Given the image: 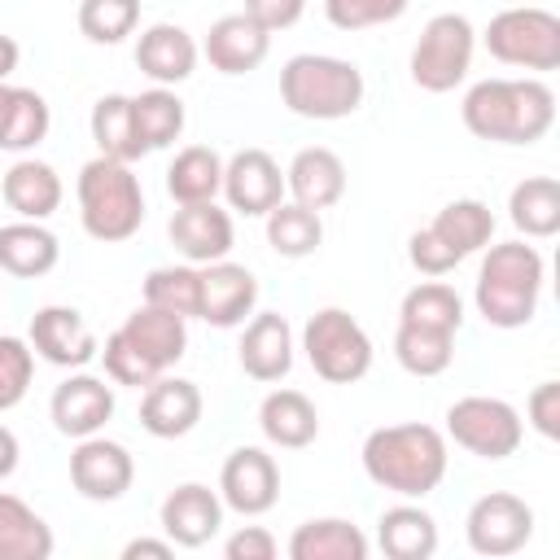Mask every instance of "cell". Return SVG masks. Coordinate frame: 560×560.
I'll return each mask as SVG.
<instances>
[{
	"label": "cell",
	"instance_id": "6da1fadb",
	"mask_svg": "<svg viewBox=\"0 0 560 560\" xmlns=\"http://www.w3.org/2000/svg\"><path fill=\"white\" fill-rule=\"evenodd\" d=\"M464 127L494 144H534L556 122V92L542 79H481L468 88Z\"/></svg>",
	"mask_w": 560,
	"mask_h": 560
},
{
	"label": "cell",
	"instance_id": "7a4b0ae2",
	"mask_svg": "<svg viewBox=\"0 0 560 560\" xmlns=\"http://www.w3.org/2000/svg\"><path fill=\"white\" fill-rule=\"evenodd\" d=\"M363 472L402 499H424L446 477V438L433 424H381L363 438Z\"/></svg>",
	"mask_w": 560,
	"mask_h": 560
},
{
	"label": "cell",
	"instance_id": "3957f363",
	"mask_svg": "<svg viewBox=\"0 0 560 560\" xmlns=\"http://www.w3.org/2000/svg\"><path fill=\"white\" fill-rule=\"evenodd\" d=\"M542 254L525 241H503L490 245V254L481 258L477 271V311L486 324L494 328H525L538 311V293H542Z\"/></svg>",
	"mask_w": 560,
	"mask_h": 560
},
{
	"label": "cell",
	"instance_id": "277c9868",
	"mask_svg": "<svg viewBox=\"0 0 560 560\" xmlns=\"http://www.w3.org/2000/svg\"><path fill=\"white\" fill-rule=\"evenodd\" d=\"M74 192H79L83 232L92 241L118 245V241H131L140 232V223H144V192H140V179H136L131 162L96 153L92 162H83Z\"/></svg>",
	"mask_w": 560,
	"mask_h": 560
},
{
	"label": "cell",
	"instance_id": "5b68a950",
	"mask_svg": "<svg viewBox=\"0 0 560 560\" xmlns=\"http://www.w3.org/2000/svg\"><path fill=\"white\" fill-rule=\"evenodd\" d=\"M280 101L298 118H315V122L350 118L363 105V70L346 57L298 52L280 70Z\"/></svg>",
	"mask_w": 560,
	"mask_h": 560
},
{
	"label": "cell",
	"instance_id": "8992f818",
	"mask_svg": "<svg viewBox=\"0 0 560 560\" xmlns=\"http://www.w3.org/2000/svg\"><path fill=\"white\" fill-rule=\"evenodd\" d=\"M302 350H306V363L315 368V376H324L328 385H354L372 368V337L341 306H324L306 319Z\"/></svg>",
	"mask_w": 560,
	"mask_h": 560
},
{
	"label": "cell",
	"instance_id": "52a82bcc",
	"mask_svg": "<svg viewBox=\"0 0 560 560\" xmlns=\"http://www.w3.org/2000/svg\"><path fill=\"white\" fill-rule=\"evenodd\" d=\"M481 39H486L490 57L503 66H521V70H556L560 66V18L551 9H538V4L503 9L490 18Z\"/></svg>",
	"mask_w": 560,
	"mask_h": 560
},
{
	"label": "cell",
	"instance_id": "ba28073f",
	"mask_svg": "<svg viewBox=\"0 0 560 560\" xmlns=\"http://www.w3.org/2000/svg\"><path fill=\"white\" fill-rule=\"evenodd\" d=\"M477 31L464 13H438L424 22L416 48H411V79L424 92H455L472 66Z\"/></svg>",
	"mask_w": 560,
	"mask_h": 560
},
{
	"label": "cell",
	"instance_id": "9c48e42d",
	"mask_svg": "<svg viewBox=\"0 0 560 560\" xmlns=\"http://www.w3.org/2000/svg\"><path fill=\"white\" fill-rule=\"evenodd\" d=\"M446 433H451L455 446H464L477 459H508V455L521 451L525 420L503 398L468 394V398H455L446 407Z\"/></svg>",
	"mask_w": 560,
	"mask_h": 560
},
{
	"label": "cell",
	"instance_id": "30bf717a",
	"mask_svg": "<svg viewBox=\"0 0 560 560\" xmlns=\"http://www.w3.org/2000/svg\"><path fill=\"white\" fill-rule=\"evenodd\" d=\"M464 534H468V547L477 556H516L529 538H534V508L521 499V494H508V490H490L481 494L472 508H468V521H464Z\"/></svg>",
	"mask_w": 560,
	"mask_h": 560
},
{
	"label": "cell",
	"instance_id": "8fae6325",
	"mask_svg": "<svg viewBox=\"0 0 560 560\" xmlns=\"http://www.w3.org/2000/svg\"><path fill=\"white\" fill-rule=\"evenodd\" d=\"M70 481L83 499L92 503H114L131 490L136 481V459L122 442H109L101 433L79 438V446L70 451Z\"/></svg>",
	"mask_w": 560,
	"mask_h": 560
},
{
	"label": "cell",
	"instance_id": "7c38bea8",
	"mask_svg": "<svg viewBox=\"0 0 560 560\" xmlns=\"http://www.w3.org/2000/svg\"><path fill=\"white\" fill-rule=\"evenodd\" d=\"M219 499H223V508H232L241 516L271 512L276 499H280V468H276V459L262 446H236L223 459Z\"/></svg>",
	"mask_w": 560,
	"mask_h": 560
},
{
	"label": "cell",
	"instance_id": "4fadbf2b",
	"mask_svg": "<svg viewBox=\"0 0 560 560\" xmlns=\"http://www.w3.org/2000/svg\"><path fill=\"white\" fill-rule=\"evenodd\" d=\"M232 210L262 219L267 210H276L284 201V171L267 149H241L223 162V188Z\"/></svg>",
	"mask_w": 560,
	"mask_h": 560
},
{
	"label": "cell",
	"instance_id": "5bb4252c",
	"mask_svg": "<svg viewBox=\"0 0 560 560\" xmlns=\"http://www.w3.org/2000/svg\"><path fill=\"white\" fill-rule=\"evenodd\" d=\"M31 350L57 368H83L101 354V341L74 306H39L31 315Z\"/></svg>",
	"mask_w": 560,
	"mask_h": 560
},
{
	"label": "cell",
	"instance_id": "9a60e30c",
	"mask_svg": "<svg viewBox=\"0 0 560 560\" xmlns=\"http://www.w3.org/2000/svg\"><path fill=\"white\" fill-rule=\"evenodd\" d=\"M48 416L57 424V433L66 438H92L109 424L114 416V389L92 376V372H70L57 389H52V402H48Z\"/></svg>",
	"mask_w": 560,
	"mask_h": 560
},
{
	"label": "cell",
	"instance_id": "2e32d148",
	"mask_svg": "<svg viewBox=\"0 0 560 560\" xmlns=\"http://www.w3.org/2000/svg\"><path fill=\"white\" fill-rule=\"evenodd\" d=\"M201 271V306H197V319L214 324V328H236L245 324V315H254L258 306V280L249 267L241 262H206L197 267Z\"/></svg>",
	"mask_w": 560,
	"mask_h": 560
},
{
	"label": "cell",
	"instance_id": "e0dca14e",
	"mask_svg": "<svg viewBox=\"0 0 560 560\" xmlns=\"http://www.w3.org/2000/svg\"><path fill=\"white\" fill-rule=\"evenodd\" d=\"M158 521L175 547H206L223 525V499L201 481H184L162 499Z\"/></svg>",
	"mask_w": 560,
	"mask_h": 560
},
{
	"label": "cell",
	"instance_id": "ac0fdd59",
	"mask_svg": "<svg viewBox=\"0 0 560 560\" xmlns=\"http://www.w3.org/2000/svg\"><path fill=\"white\" fill-rule=\"evenodd\" d=\"M171 232V245L192 262V267H206V262H219L228 258L236 232H232V214L219 210L214 201H197V206H179L166 223Z\"/></svg>",
	"mask_w": 560,
	"mask_h": 560
},
{
	"label": "cell",
	"instance_id": "d6986e66",
	"mask_svg": "<svg viewBox=\"0 0 560 560\" xmlns=\"http://www.w3.org/2000/svg\"><path fill=\"white\" fill-rule=\"evenodd\" d=\"M201 389L197 381H184V376H158L144 385V398H140V424L144 433L153 438H184L197 429L201 420Z\"/></svg>",
	"mask_w": 560,
	"mask_h": 560
},
{
	"label": "cell",
	"instance_id": "ffe728a7",
	"mask_svg": "<svg viewBox=\"0 0 560 560\" xmlns=\"http://www.w3.org/2000/svg\"><path fill=\"white\" fill-rule=\"evenodd\" d=\"M236 354H241L245 376H254V381H262V385L284 381L289 368H293V328H289V319H284L280 311L254 315V319L245 324V332H241Z\"/></svg>",
	"mask_w": 560,
	"mask_h": 560
},
{
	"label": "cell",
	"instance_id": "44dd1931",
	"mask_svg": "<svg viewBox=\"0 0 560 560\" xmlns=\"http://www.w3.org/2000/svg\"><path fill=\"white\" fill-rule=\"evenodd\" d=\"M284 192L306 210H328L346 197V162L324 144L298 149L284 171Z\"/></svg>",
	"mask_w": 560,
	"mask_h": 560
},
{
	"label": "cell",
	"instance_id": "7402d4cb",
	"mask_svg": "<svg viewBox=\"0 0 560 560\" xmlns=\"http://www.w3.org/2000/svg\"><path fill=\"white\" fill-rule=\"evenodd\" d=\"M271 48V31H262L254 18L245 13H228L219 18L210 31H206V61L219 70V74H245V70H258L262 57Z\"/></svg>",
	"mask_w": 560,
	"mask_h": 560
},
{
	"label": "cell",
	"instance_id": "603a6c76",
	"mask_svg": "<svg viewBox=\"0 0 560 560\" xmlns=\"http://www.w3.org/2000/svg\"><path fill=\"white\" fill-rule=\"evenodd\" d=\"M136 66L140 74H149L158 88H175L197 70V44L184 26L175 22H153L149 31H140L136 39Z\"/></svg>",
	"mask_w": 560,
	"mask_h": 560
},
{
	"label": "cell",
	"instance_id": "cb8c5ba5",
	"mask_svg": "<svg viewBox=\"0 0 560 560\" xmlns=\"http://www.w3.org/2000/svg\"><path fill=\"white\" fill-rule=\"evenodd\" d=\"M158 372H166V368H175L179 359H184V350H188V319L184 315H175V311H162V306H136L131 315H127V324L118 328Z\"/></svg>",
	"mask_w": 560,
	"mask_h": 560
},
{
	"label": "cell",
	"instance_id": "d4e9b609",
	"mask_svg": "<svg viewBox=\"0 0 560 560\" xmlns=\"http://www.w3.org/2000/svg\"><path fill=\"white\" fill-rule=\"evenodd\" d=\"M0 197H4V206H9L13 214L44 223V219L57 214V206H61V175H57L48 162H39V158H18V162L4 171Z\"/></svg>",
	"mask_w": 560,
	"mask_h": 560
},
{
	"label": "cell",
	"instance_id": "484cf974",
	"mask_svg": "<svg viewBox=\"0 0 560 560\" xmlns=\"http://www.w3.org/2000/svg\"><path fill=\"white\" fill-rule=\"evenodd\" d=\"M258 429L271 446L302 451L319 438V411L302 389H271L258 407Z\"/></svg>",
	"mask_w": 560,
	"mask_h": 560
},
{
	"label": "cell",
	"instance_id": "4316f807",
	"mask_svg": "<svg viewBox=\"0 0 560 560\" xmlns=\"http://www.w3.org/2000/svg\"><path fill=\"white\" fill-rule=\"evenodd\" d=\"M57 258H61V245L44 223L18 219V223L0 228V271H9L18 280H39L57 267Z\"/></svg>",
	"mask_w": 560,
	"mask_h": 560
},
{
	"label": "cell",
	"instance_id": "83f0119b",
	"mask_svg": "<svg viewBox=\"0 0 560 560\" xmlns=\"http://www.w3.org/2000/svg\"><path fill=\"white\" fill-rule=\"evenodd\" d=\"M376 542L389 560H429L438 551V521L416 503L385 508L376 521Z\"/></svg>",
	"mask_w": 560,
	"mask_h": 560
},
{
	"label": "cell",
	"instance_id": "f1b7e54d",
	"mask_svg": "<svg viewBox=\"0 0 560 560\" xmlns=\"http://www.w3.org/2000/svg\"><path fill=\"white\" fill-rule=\"evenodd\" d=\"M289 556L293 560H368V538L354 521L319 516L293 529Z\"/></svg>",
	"mask_w": 560,
	"mask_h": 560
},
{
	"label": "cell",
	"instance_id": "f546056e",
	"mask_svg": "<svg viewBox=\"0 0 560 560\" xmlns=\"http://www.w3.org/2000/svg\"><path fill=\"white\" fill-rule=\"evenodd\" d=\"M52 547L48 521L18 494L0 490V560H48Z\"/></svg>",
	"mask_w": 560,
	"mask_h": 560
},
{
	"label": "cell",
	"instance_id": "4dcf8cb0",
	"mask_svg": "<svg viewBox=\"0 0 560 560\" xmlns=\"http://www.w3.org/2000/svg\"><path fill=\"white\" fill-rule=\"evenodd\" d=\"M223 188V158L206 144H188L175 153V162L166 166V192L175 206H197V201H214Z\"/></svg>",
	"mask_w": 560,
	"mask_h": 560
},
{
	"label": "cell",
	"instance_id": "1f68e13d",
	"mask_svg": "<svg viewBox=\"0 0 560 560\" xmlns=\"http://www.w3.org/2000/svg\"><path fill=\"white\" fill-rule=\"evenodd\" d=\"M429 232H433L442 245H451L455 258L464 262L468 254H477V249L490 245V236H494V214H490L486 201H477V197H459V201H451V206H442V210L433 214Z\"/></svg>",
	"mask_w": 560,
	"mask_h": 560
},
{
	"label": "cell",
	"instance_id": "d6a6232c",
	"mask_svg": "<svg viewBox=\"0 0 560 560\" xmlns=\"http://www.w3.org/2000/svg\"><path fill=\"white\" fill-rule=\"evenodd\" d=\"M508 219L516 223V232L547 241L560 232V184L551 175H529L512 188L508 197Z\"/></svg>",
	"mask_w": 560,
	"mask_h": 560
},
{
	"label": "cell",
	"instance_id": "836d02e7",
	"mask_svg": "<svg viewBox=\"0 0 560 560\" xmlns=\"http://www.w3.org/2000/svg\"><path fill=\"white\" fill-rule=\"evenodd\" d=\"M92 140H96V149L105 153V158H118V162H136V158H144L149 149H144V140H140V131H136V114H131V96H122V92H109V96H101L96 105H92Z\"/></svg>",
	"mask_w": 560,
	"mask_h": 560
},
{
	"label": "cell",
	"instance_id": "e575fe53",
	"mask_svg": "<svg viewBox=\"0 0 560 560\" xmlns=\"http://www.w3.org/2000/svg\"><path fill=\"white\" fill-rule=\"evenodd\" d=\"M262 219H267V245L280 258H306V254H315L324 245V219H319V210H306L298 201H280Z\"/></svg>",
	"mask_w": 560,
	"mask_h": 560
},
{
	"label": "cell",
	"instance_id": "d590c367",
	"mask_svg": "<svg viewBox=\"0 0 560 560\" xmlns=\"http://www.w3.org/2000/svg\"><path fill=\"white\" fill-rule=\"evenodd\" d=\"M394 359L411 376H442L455 359V332L442 328H420V324H398L394 332Z\"/></svg>",
	"mask_w": 560,
	"mask_h": 560
},
{
	"label": "cell",
	"instance_id": "8d00e7d4",
	"mask_svg": "<svg viewBox=\"0 0 560 560\" xmlns=\"http://www.w3.org/2000/svg\"><path fill=\"white\" fill-rule=\"evenodd\" d=\"M131 114H136V131H140L144 149H166L184 131V101L175 96V88L153 83L149 92L131 96Z\"/></svg>",
	"mask_w": 560,
	"mask_h": 560
},
{
	"label": "cell",
	"instance_id": "74e56055",
	"mask_svg": "<svg viewBox=\"0 0 560 560\" xmlns=\"http://www.w3.org/2000/svg\"><path fill=\"white\" fill-rule=\"evenodd\" d=\"M398 324H420V328H442V332H459L464 324V302L451 284H442L438 276L407 289L402 306H398Z\"/></svg>",
	"mask_w": 560,
	"mask_h": 560
},
{
	"label": "cell",
	"instance_id": "f35d334b",
	"mask_svg": "<svg viewBox=\"0 0 560 560\" xmlns=\"http://www.w3.org/2000/svg\"><path fill=\"white\" fill-rule=\"evenodd\" d=\"M52 127V114H48V101L35 92V88H13L9 96V114L0 122V149L4 153H31Z\"/></svg>",
	"mask_w": 560,
	"mask_h": 560
},
{
	"label": "cell",
	"instance_id": "ab89813d",
	"mask_svg": "<svg viewBox=\"0 0 560 560\" xmlns=\"http://www.w3.org/2000/svg\"><path fill=\"white\" fill-rule=\"evenodd\" d=\"M144 302L149 306H162V311H175L184 319H197V306H201V271L192 262H184V267H153L144 276Z\"/></svg>",
	"mask_w": 560,
	"mask_h": 560
},
{
	"label": "cell",
	"instance_id": "60d3db41",
	"mask_svg": "<svg viewBox=\"0 0 560 560\" xmlns=\"http://www.w3.org/2000/svg\"><path fill=\"white\" fill-rule=\"evenodd\" d=\"M140 26V0H79V31L92 44H122Z\"/></svg>",
	"mask_w": 560,
	"mask_h": 560
},
{
	"label": "cell",
	"instance_id": "b9f144b4",
	"mask_svg": "<svg viewBox=\"0 0 560 560\" xmlns=\"http://www.w3.org/2000/svg\"><path fill=\"white\" fill-rule=\"evenodd\" d=\"M35 376V350L22 337H0V411L18 407Z\"/></svg>",
	"mask_w": 560,
	"mask_h": 560
},
{
	"label": "cell",
	"instance_id": "7bdbcfd3",
	"mask_svg": "<svg viewBox=\"0 0 560 560\" xmlns=\"http://www.w3.org/2000/svg\"><path fill=\"white\" fill-rule=\"evenodd\" d=\"M407 4L411 0H324V18L337 31H368V26H385L402 18Z\"/></svg>",
	"mask_w": 560,
	"mask_h": 560
},
{
	"label": "cell",
	"instance_id": "ee69618b",
	"mask_svg": "<svg viewBox=\"0 0 560 560\" xmlns=\"http://www.w3.org/2000/svg\"><path fill=\"white\" fill-rule=\"evenodd\" d=\"M101 359H105V376L114 385H131V389H144L149 381H158L162 372L122 337V332H109L105 346H101Z\"/></svg>",
	"mask_w": 560,
	"mask_h": 560
},
{
	"label": "cell",
	"instance_id": "f6af8a7d",
	"mask_svg": "<svg viewBox=\"0 0 560 560\" xmlns=\"http://www.w3.org/2000/svg\"><path fill=\"white\" fill-rule=\"evenodd\" d=\"M407 258H411V267H416L420 276H446V271H455V267H459L455 249H451V245H442L429 228L411 232V241H407Z\"/></svg>",
	"mask_w": 560,
	"mask_h": 560
},
{
	"label": "cell",
	"instance_id": "bcb514c9",
	"mask_svg": "<svg viewBox=\"0 0 560 560\" xmlns=\"http://www.w3.org/2000/svg\"><path fill=\"white\" fill-rule=\"evenodd\" d=\"M525 416H529V424H534L538 438L556 442V438H560V385H556V381L534 385V394H529V402H525Z\"/></svg>",
	"mask_w": 560,
	"mask_h": 560
},
{
	"label": "cell",
	"instance_id": "7dc6e473",
	"mask_svg": "<svg viewBox=\"0 0 560 560\" xmlns=\"http://www.w3.org/2000/svg\"><path fill=\"white\" fill-rule=\"evenodd\" d=\"M306 13V0H245V18H254L262 31H289Z\"/></svg>",
	"mask_w": 560,
	"mask_h": 560
},
{
	"label": "cell",
	"instance_id": "c3c4849f",
	"mask_svg": "<svg viewBox=\"0 0 560 560\" xmlns=\"http://www.w3.org/2000/svg\"><path fill=\"white\" fill-rule=\"evenodd\" d=\"M228 560H276V538L262 525H245L223 542Z\"/></svg>",
	"mask_w": 560,
	"mask_h": 560
},
{
	"label": "cell",
	"instance_id": "681fc988",
	"mask_svg": "<svg viewBox=\"0 0 560 560\" xmlns=\"http://www.w3.org/2000/svg\"><path fill=\"white\" fill-rule=\"evenodd\" d=\"M140 556H149V560H171V556H175V542H171V538H131V542L122 547V560H140Z\"/></svg>",
	"mask_w": 560,
	"mask_h": 560
},
{
	"label": "cell",
	"instance_id": "f907efd6",
	"mask_svg": "<svg viewBox=\"0 0 560 560\" xmlns=\"http://www.w3.org/2000/svg\"><path fill=\"white\" fill-rule=\"evenodd\" d=\"M18 459H22V446H18L13 429H9V424H0V481H4V477H13Z\"/></svg>",
	"mask_w": 560,
	"mask_h": 560
},
{
	"label": "cell",
	"instance_id": "816d5d0a",
	"mask_svg": "<svg viewBox=\"0 0 560 560\" xmlns=\"http://www.w3.org/2000/svg\"><path fill=\"white\" fill-rule=\"evenodd\" d=\"M18 57H22V52H18V44H13L9 35H0V83L18 70Z\"/></svg>",
	"mask_w": 560,
	"mask_h": 560
},
{
	"label": "cell",
	"instance_id": "f5cc1de1",
	"mask_svg": "<svg viewBox=\"0 0 560 560\" xmlns=\"http://www.w3.org/2000/svg\"><path fill=\"white\" fill-rule=\"evenodd\" d=\"M9 96H13V88L0 83V122H4V114H9Z\"/></svg>",
	"mask_w": 560,
	"mask_h": 560
}]
</instances>
